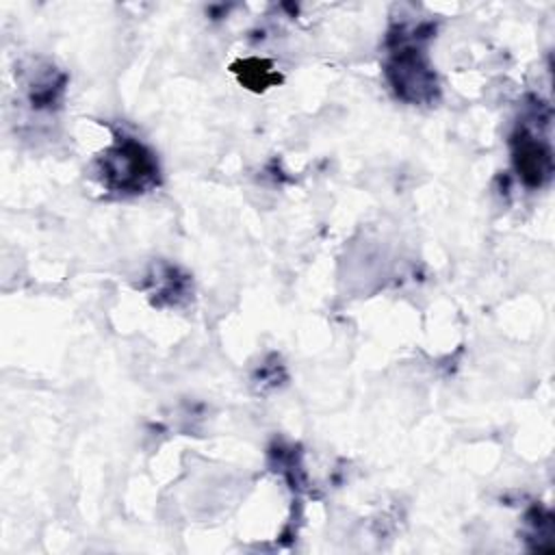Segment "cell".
<instances>
[{
	"label": "cell",
	"instance_id": "cell-1",
	"mask_svg": "<svg viewBox=\"0 0 555 555\" xmlns=\"http://www.w3.org/2000/svg\"><path fill=\"white\" fill-rule=\"evenodd\" d=\"M102 178L115 191L143 193L158 182V167L141 143L121 139L102 156Z\"/></svg>",
	"mask_w": 555,
	"mask_h": 555
},
{
	"label": "cell",
	"instance_id": "cell-2",
	"mask_svg": "<svg viewBox=\"0 0 555 555\" xmlns=\"http://www.w3.org/2000/svg\"><path fill=\"white\" fill-rule=\"evenodd\" d=\"M386 74L403 100L410 102H427L434 98L436 91V78L425 59L421 56L418 48L403 46L392 54L388 61Z\"/></svg>",
	"mask_w": 555,
	"mask_h": 555
},
{
	"label": "cell",
	"instance_id": "cell-3",
	"mask_svg": "<svg viewBox=\"0 0 555 555\" xmlns=\"http://www.w3.org/2000/svg\"><path fill=\"white\" fill-rule=\"evenodd\" d=\"M514 160L518 171L529 184H540L542 180L548 178L551 173V152L548 147L538 141V137L522 132L520 139L516 141V152Z\"/></svg>",
	"mask_w": 555,
	"mask_h": 555
}]
</instances>
